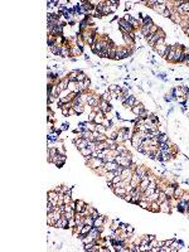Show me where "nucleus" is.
<instances>
[{
	"mask_svg": "<svg viewBox=\"0 0 189 252\" xmlns=\"http://www.w3.org/2000/svg\"><path fill=\"white\" fill-rule=\"evenodd\" d=\"M87 163H88V165H90V168H92L93 170L105 166V161L102 160V159H100V158H92V156H91V158L88 159Z\"/></svg>",
	"mask_w": 189,
	"mask_h": 252,
	"instance_id": "1",
	"label": "nucleus"
},
{
	"mask_svg": "<svg viewBox=\"0 0 189 252\" xmlns=\"http://www.w3.org/2000/svg\"><path fill=\"white\" fill-rule=\"evenodd\" d=\"M132 52L131 50H129V49L126 48H117V52H116V57L115 59H123V58H127L130 54H131Z\"/></svg>",
	"mask_w": 189,
	"mask_h": 252,
	"instance_id": "2",
	"label": "nucleus"
},
{
	"mask_svg": "<svg viewBox=\"0 0 189 252\" xmlns=\"http://www.w3.org/2000/svg\"><path fill=\"white\" fill-rule=\"evenodd\" d=\"M154 48L156 49V52L159 53V56H161V57H166V54L169 53V50H170V47L168 46V44H163V46H156V47H154Z\"/></svg>",
	"mask_w": 189,
	"mask_h": 252,
	"instance_id": "3",
	"label": "nucleus"
},
{
	"mask_svg": "<svg viewBox=\"0 0 189 252\" xmlns=\"http://www.w3.org/2000/svg\"><path fill=\"white\" fill-rule=\"evenodd\" d=\"M119 27H121V28H123V29L126 30L129 34L130 33H132L134 32V28H132V25L129 23V21H126L125 19H120L119 20Z\"/></svg>",
	"mask_w": 189,
	"mask_h": 252,
	"instance_id": "4",
	"label": "nucleus"
},
{
	"mask_svg": "<svg viewBox=\"0 0 189 252\" xmlns=\"http://www.w3.org/2000/svg\"><path fill=\"white\" fill-rule=\"evenodd\" d=\"M88 141H90V140H87V139L78 137V139H76V140H75V144H76V146H77L79 150H82V149H85V147L88 146Z\"/></svg>",
	"mask_w": 189,
	"mask_h": 252,
	"instance_id": "5",
	"label": "nucleus"
},
{
	"mask_svg": "<svg viewBox=\"0 0 189 252\" xmlns=\"http://www.w3.org/2000/svg\"><path fill=\"white\" fill-rule=\"evenodd\" d=\"M54 227H57V228H68L69 227V221L67 218H64V217H62L61 219L57 221Z\"/></svg>",
	"mask_w": 189,
	"mask_h": 252,
	"instance_id": "6",
	"label": "nucleus"
},
{
	"mask_svg": "<svg viewBox=\"0 0 189 252\" xmlns=\"http://www.w3.org/2000/svg\"><path fill=\"white\" fill-rule=\"evenodd\" d=\"M119 166H120V164L116 163V161H107V163H105V169L107 172H115Z\"/></svg>",
	"mask_w": 189,
	"mask_h": 252,
	"instance_id": "7",
	"label": "nucleus"
},
{
	"mask_svg": "<svg viewBox=\"0 0 189 252\" xmlns=\"http://www.w3.org/2000/svg\"><path fill=\"white\" fill-rule=\"evenodd\" d=\"M98 106H100V108L104 111L105 114H107V112H110L111 110H112V107H111V105L108 103V102H105V101H100V103H98Z\"/></svg>",
	"mask_w": 189,
	"mask_h": 252,
	"instance_id": "8",
	"label": "nucleus"
},
{
	"mask_svg": "<svg viewBox=\"0 0 189 252\" xmlns=\"http://www.w3.org/2000/svg\"><path fill=\"white\" fill-rule=\"evenodd\" d=\"M160 205V212H164V213H170V203H169V201L166 199V201H164L163 203L159 204Z\"/></svg>",
	"mask_w": 189,
	"mask_h": 252,
	"instance_id": "9",
	"label": "nucleus"
},
{
	"mask_svg": "<svg viewBox=\"0 0 189 252\" xmlns=\"http://www.w3.org/2000/svg\"><path fill=\"white\" fill-rule=\"evenodd\" d=\"M149 184H150V180H149V178H145V179H141V182H140V184H139V189L141 190L142 193L149 188Z\"/></svg>",
	"mask_w": 189,
	"mask_h": 252,
	"instance_id": "10",
	"label": "nucleus"
},
{
	"mask_svg": "<svg viewBox=\"0 0 189 252\" xmlns=\"http://www.w3.org/2000/svg\"><path fill=\"white\" fill-rule=\"evenodd\" d=\"M154 25V23H152V19H151L150 17H144L142 18V23H141V27H146V28H149L150 29L151 27Z\"/></svg>",
	"mask_w": 189,
	"mask_h": 252,
	"instance_id": "11",
	"label": "nucleus"
},
{
	"mask_svg": "<svg viewBox=\"0 0 189 252\" xmlns=\"http://www.w3.org/2000/svg\"><path fill=\"white\" fill-rule=\"evenodd\" d=\"M132 174H134V170H132L131 168H123L122 173H121V178H122V179L132 178Z\"/></svg>",
	"mask_w": 189,
	"mask_h": 252,
	"instance_id": "12",
	"label": "nucleus"
},
{
	"mask_svg": "<svg viewBox=\"0 0 189 252\" xmlns=\"http://www.w3.org/2000/svg\"><path fill=\"white\" fill-rule=\"evenodd\" d=\"M113 192H115L116 195H119L120 198H122L125 194L129 193V192H127V189H126V188H123V187H120V188H113Z\"/></svg>",
	"mask_w": 189,
	"mask_h": 252,
	"instance_id": "13",
	"label": "nucleus"
},
{
	"mask_svg": "<svg viewBox=\"0 0 189 252\" xmlns=\"http://www.w3.org/2000/svg\"><path fill=\"white\" fill-rule=\"evenodd\" d=\"M61 56L62 57H71V47L61 46Z\"/></svg>",
	"mask_w": 189,
	"mask_h": 252,
	"instance_id": "14",
	"label": "nucleus"
},
{
	"mask_svg": "<svg viewBox=\"0 0 189 252\" xmlns=\"http://www.w3.org/2000/svg\"><path fill=\"white\" fill-rule=\"evenodd\" d=\"M144 110H145V107H144V105H142V103H139V105H136V106H134L131 108V111L134 112V114H135V115H136V116H139V115L141 114Z\"/></svg>",
	"mask_w": 189,
	"mask_h": 252,
	"instance_id": "15",
	"label": "nucleus"
},
{
	"mask_svg": "<svg viewBox=\"0 0 189 252\" xmlns=\"http://www.w3.org/2000/svg\"><path fill=\"white\" fill-rule=\"evenodd\" d=\"M135 173L139 175L141 179H145V178H148V172H146L144 168H141V166H137V168H136V170H135Z\"/></svg>",
	"mask_w": 189,
	"mask_h": 252,
	"instance_id": "16",
	"label": "nucleus"
},
{
	"mask_svg": "<svg viewBox=\"0 0 189 252\" xmlns=\"http://www.w3.org/2000/svg\"><path fill=\"white\" fill-rule=\"evenodd\" d=\"M149 211L154 212V213L160 212V205H159V203H158L156 201H152V202L150 203V209H149Z\"/></svg>",
	"mask_w": 189,
	"mask_h": 252,
	"instance_id": "17",
	"label": "nucleus"
},
{
	"mask_svg": "<svg viewBox=\"0 0 189 252\" xmlns=\"http://www.w3.org/2000/svg\"><path fill=\"white\" fill-rule=\"evenodd\" d=\"M152 9L155 10L156 13H159V14H163V13L168 9V8H166V4H156Z\"/></svg>",
	"mask_w": 189,
	"mask_h": 252,
	"instance_id": "18",
	"label": "nucleus"
},
{
	"mask_svg": "<svg viewBox=\"0 0 189 252\" xmlns=\"http://www.w3.org/2000/svg\"><path fill=\"white\" fill-rule=\"evenodd\" d=\"M175 50H177V47H170V50L169 53L166 54V61H169V62H173L174 61V56H175Z\"/></svg>",
	"mask_w": 189,
	"mask_h": 252,
	"instance_id": "19",
	"label": "nucleus"
},
{
	"mask_svg": "<svg viewBox=\"0 0 189 252\" xmlns=\"http://www.w3.org/2000/svg\"><path fill=\"white\" fill-rule=\"evenodd\" d=\"M82 53V48H79L77 44L71 47V56H79Z\"/></svg>",
	"mask_w": 189,
	"mask_h": 252,
	"instance_id": "20",
	"label": "nucleus"
},
{
	"mask_svg": "<svg viewBox=\"0 0 189 252\" xmlns=\"http://www.w3.org/2000/svg\"><path fill=\"white\" fill-rule=\"evenodd\" d=\"M122 38H123L125 43H126L127 46H135V40H134L129 34H122Z\"/></svg>",
	"mask_w": 189,
	"mask_h": 252,
	"instance_id": "21",
	"label": "nucleus"
},
{
	"mask_svg": "<svg viewBox=\"0 0 189 252\" xmlns=\"http://www.w3.org/2000/svg\"><path fill=\"white\" fill-rule=\"evenodd\" d=\"M111 98H112V96H111V92L110 91H105L104 93H102V96H101V100L105 101V102H108V103H110Z\"/></svg>",
	"mask_w": 189,
	"mask_h": 252,
	"instance_id": "22",
	"label": "nucleus"
},
{
	"mask_svg": "<svg viewBox=\"0 0 189 252\" xmlns=\"http://www.w3.org/2000/svg\"><path fill=\"white\" fill-rule=\"evenodd\" d=\"M73 110L76 111V114H82V112L85 111V107H83V105H82L81 102H78V103H75V105H73Z\"/></svg>",
	"mask_w": 189,
	"mask_h": 252,
	"instance_id": "23",
	"label": "nucleus"
},
{
	"mask_svg": "<svg viewBox=\"0 0 189 252\" xmlns=\"http://www.w3.org/2000/svg\"><path fill=\"white\" fill-rule=\"evenodd\" d=\"M174 190H175V188H174V187H166L163 192L166 194V197H168V198H170V197H174Z\"/></svg>",
	"mask_w": 189,
	"mask_h": 252,
	"instance_id": "24",
	"label": "nucleus"
},
{
	"mask_svg": "<svg viewBox=\"0 0 189 252\" xmlns=\"http://www.w3.org/2000/svg\"><path fill=\"white\" fill-rule=\"evenodd\" d=\"M81 73V71H72L71 73H69V76H68V79L69 81H76L77 79V76ZM77 82V81H76Z\"/></svg>",
	"mask_w": 189,
	"mask_h": 252,
	"instance_id": "25",
	"label": "nucleus"
},
{
	"mask_svg": "<svg viewBox=\"0 0 189 252\" xmlns=\"http://www.w3.org/2000/svg\"><path fill=\"white\" fill-rule=\"evenodd\" d=\"M129 23H130V24H131V25H132V28H134V29H137L139 27L141 28V25H139V20H137V19H135V18H132V17H131V18H130V20H129Z\"/></svg>",
	"mask_w": 189,
	"mask_h": 252,
	"instance_id": "26",
	"label": "nucleus"
},
{
	"mask_svg": "<svg viewBox=\"0 0 189 252\" xmlns=\"http://www.w3.org/2000/svg\"><path fill=\"white\" fill-rule=\"evenodd\" d=\"M52 53L56 54V56H61V46H53V47H49Z\"/></svg>",
	"mask_w": 189,
	"mask_h": 252,
	"instance_id": "27",
	"label": "nucleus"
},
{
	"mask_svg": "<svg viewBox=\"0 0 189 252\" xmlns=\"http://www.w3.org/2000/svg\"><path fill=\"white\" fill-rule=\"evenodd\" d=\"M96 131H97L98 134H106V132H107V129H106L102 124H100V125L96 126Z\"/></svg>",
	"mask_w": 189,
	"mask_h": 252,
	"instance_id": "28",
	"label": "nucleus"
},
{
	"mask_svg": "<svg viewBox=\"0 0 189 252\" xmlns=\"http://www.w3.org/2000/svg\"><path fill=\"white\" fill-rule=\"evenodd\" d=\"M183 193H184V192H183L180 188L177 187V188H175V190H174V198H175V199H180V197L183 195Z\"/></svg>",
	"mask_w": 189,
	"mask_h": 252,
	"instance_id": "29",
	"label": "nucleus"
},
{
	"mask_svg": "<svg viewBox=\"0 0 189 252\" xmlns=\"http://www.w3.org/2000/svg\"><path fill=\"white\" fill-rule=\"evenodd\" d=\"M92 153H93V151H92L90 147H85V149L81 150V154H82L83 156H91L92 155Z\"/></svg>",
	"mask_w": 189,
	"mask_h": 252,
	"instance_id": "30",
	"label": "nucleus"
},
{
	"mask_svg": "<svg viewBox=\"0 0 189 252\" xmlns=\"http://www.w3.org/2000/svg\"><path fill=\"white\" fill-rule=\"evenodd\" d=\"M76 88H77V82H76V81H69V83H68V90L72 91V92H75Z\"/></svg>",
	"mask_w": 189,
	"mask_h": 252,
	"instance_id": "31",
	"label": "nucleus"
},
{
	"mask_svg": "<svg viewBox=\"0 0 189 252\" xmlns=\"http://www.w3.org/2000/svg\"><path fill=\"white\" fill-rule=\"evenodd\" d=\"M105 176H106V179H107V182H111L113 178L116 176V174H115V172H107L106 174H105Z\"/></svg>",
	"mask_w": 189,
	"mask_h": 252,
	"instance_id": "32",
	"label": "nucleus"
},
{
	"mask_svg": "<svg viewBox=\"0 0 189 252\" xmlns=\"http://www.w3.org/2000/svg\"><path fill=\"white\" fill-rule=\"evenodd\" d=\"M116 52H117V48H116V47H113V48L110 49V50H108V58L115 59V57H116Z\"/></svg>",
	"mask_w": 189,
	"mask_h": 252,
	"instance_id": "33",
	"label": "nucleus"
},
{
	"mask_svg": "<svg viewBox=\"0 0 189 252\" xmlns=\"http://www.w3.org/2000/svg\"><path fill=\"white\" fill-rule=\"evenodd\" d=\"M58 134H59V131H54V132H52V134L49 135L48 139H49L50 141H57V140H58Z\"/></svg>",
	"mask_w": 189,
	"mask_h": 252,
	"instance_id": "34",
	"label": "nucleus"
},
{
	"mask_svg": "<svg viewBox=\"0 0 189 252\" xmlns=\"http://www.w3.org/2000/svg\"><path fill=\"white\" fill-rule=\"evenodd\" d=\"M168 141H169V136L166 134H161L159 136V143H168Z\"/></svg>",
	"mask_w": 189,
	"mask_h": 252,
	"instance_id": "35",
	"label": "nucleus"
},
{
	"mask_svg": "<svg viewBox=\"0 0 189 252\" xmlns=\"http://www.w3.org/2000/svg\"><path fill=\"white\" fill-rule=\"evenodd\" d=\"M119 226H120V221H113V223H112V226H111V231L112 232H115L116 229H119Z\"/></svg>",
	"mask_w": 189,
	"mask_h": 252,
	"instance_id": "36",
	"label": "nucleus"
},
{
	"mask_svg": "<svg viewBox=\"0 0 189 252\" xmlns=\"http://www.w3.org/2000/svg\"><path fill=\"white\" fill-rule=\"evenodd\" d=\"M111 13V10H110V5H107V3H106V5L104 6V9H102V15H107V14H110Z\"/></svg>",
	"mask_w": 189,
	"mask_h": 252,
	"instance_id": "37",
	"label": "nucleus"
},
{
	"mask_svg": "<svg viewBox=\"0 0 189 252\" xmlns=\"http://www.w3.org/2000/svg\"><path fill=\"white\" fill-rule=\"evenodd\" d=\"M141 33H142V35L146 38V37L150 34V29H149V28H146V27H141Z\"/></svg>",
	"mask_w": 189,
	"mask_h": 252,
	"instance_id": "38",
	"label": "nucleus"
},
{
	"mask_svg": "<svg viewBox=\"0 0 189 252\" xmlns=\"http://www.w3.org/2000/svg\"><path fill=\"white\" fill-rule=\"evenodd\" d=\"M86 78H87V76H86L85 73H82V72H81V73L77 76V79H76V81H77V82H83Z\"/></svg>",
	"mask_w": 189,
	"mask_h": 252,
	"instance_id": "39",
	"label": "nucleus"
},
{
	"mask_svg": "<svg viewBox=\"0 0 189 252\" xmlns=\"http://www.w3.org/2000/svg\"><path fill=\"white\" fill-rule=\"evenodd\" d=\"M121 180H122V178H121V175H116V176L113 178V179H112V180H111V182H112V184L115 185V184H117V183H120ZM112 189H113V188H112Z\"/></svg>",
	"mask_w": 189,
	"mask_h": 252,
	"instance_id": "40",
	"label": "nucleus"
},
{
	"mask_svg": "<svg viewBox=\"0 0 189 252\" xmlns=\"http://www.w3.org/2000/svg\"><path fill=\"white\" fill-rule=\"evenodd\" d=\"M57 4H59V1L58 0H54V1H47V5L49 8H54Z\"/></svg>",
	"mask_w": 189,
	"mask_h": 252,
	"instance_id": "41",
	"label": "nucleus"
},
{
	"mask_svg": "<svg viewBox=\"0 0 189 252\" xmlns=\"http://www.w3.org/2000/svg\"><path fill=\"white\" fill-rule=\"evenodd\" d=\"M139 117H141V118H144V120H145L146 117H149V111H146V110H144V111H142L141 114L139 115Z\"/></svg>",
	"mask_w": 189,
	"mask_h": 252,
	"instance_id": "42",
	"label": "nucleus"
},
{
	"mask_svg": "<svg viewBox=\"0 0 189 252\" xmlns=\"http://www.w3.org/2000/svg\"><path fill=\"white\" fill-rule=\"evenodd\" d=\"M158 30H159V27L154 24V25H152V27L150 28V34H155V33H156Z\"/></svg>",
	"mask_w": 189,
	"mask_h": 252,
	"instance_id": "43",
	"label": "nucleus"
},
{
	"mask_svg": "<svg viewBox=\"0 0 189 252\" xmlns=\"http://www.w3.org/2000/svg\"><path fill=\"white\" fill-rule=\"evenodd\" d=\"M126 232H127V234L131 237L132 233H134V227H131V226H127V227H126Z\"/></svg>",
	"mask_w": 189,
	"mask_h": 252,
	"instance_id": "44",
	"label": "nucleus"
},
{
	"mask_svg": "<svg viewBox=\"0 0 189 252\" xmlns=\"http://www.w3.org/2000/svg\"><path fill=\"white\" fill-rule=\"evenodd\" d=\"M180 199H183V201H187V202H189V193H183V195L180 197Z\"/></svg>",
	"mask_w": 189,
	"mask_h": 252,
	"instance_id": "45",
	"label": "nucleus"
},
{
	"mask_svg": "<svg viewBox=\"0 0 189 252\" xmlns=\"http://www.w3.org/2000/svg\"><path fill=\"white\" fill-rule=\"evenodd\" d=\"M94 117H96V112H94V111H93V112H91V114H90V117H88V121H91V122H93V121H94Z\"/></svg>",
	"mask_w": 189,
	"mask_h": 252,
	"instance_id": "46",
	"label": "nucleus"
},
{
	"mask_svg": "<svg viewBox=\"0 0 189 252\" xmlns=\"http://www.w3.org/2000/svg\"><path fill=\"white\" fill-rule=\"evenodd\" d=\"M163 44H166V43H165V38H160V39H159V40H158V43L155 44V47H156V46H163Z\"/></svg>",
	"mask_w": 189,
	"mask_h": 252,
	"instance_id": "47",
	"label": "nucleus"
},
{
	"mask_svg": "<svg viewBox=\"0 0 189 252\" xmlns=\"http://www.w3.org/2000/svg\"><path fill=\"white\" fill-rule=\"evenodd\" d=\"M161 15H163V17H165V18H168V17L170 18V17H171V13H170V10L166 9L164 13H163V14H161Z\"/></svg>",
	"mask_w": 189,
	"mask_h": 252,
	"instance_id": "48",
	"label": "nucleus"
},
{
	"mask_svg": "<svg viewBox=\"0 0 189 252\" xmlns=\"http://www.w3.org/2000/svg\"><path fill=\"white\" fill-rule=\"evenodd\" d=\"M131 8H132V3H131V1H126V4H125V9L129 10V9H131Z\"/></svg>",
	"mask_w": 189,
	"mask_h": 252,
	"instance_id": "49",
	"label": "nucleus"
},
{
	"mask_svg": "<svg viewBox=\"0 0 189 252\" xmlns=\"http://www.w3.org/2000/svg\"><path fill=\"white\" fill-rule=\"evenodd\" d=\"M144 237H145V238L149 241V243H150L152 240H155V236H154V234H150V236H144Z\"/></svg>",
	"mask_w": 189,
	"mask_h": 252,
	"instance_id": "50",
	"label": "nucleus"
},
{
	"mask_svg": "<svg viewBox=\"0 0 189 252\" xmlns=\"http://www.w3.org/2000/svg\"><path fill=\"white\" fill-rule=\"evenodd\" d=\"M90 83H91V81H90V79H88V78H86L85 81H83V85H85L86 90H87V88L90 87Z\"/></svg>",
	"mask_w": 189,
	"mask_h": 252,
	"instance_id": "51",
	"label": "nucleus"
},
{
	"mask_svg": "<svg viewBox=\"0 0 189 252\" xmlns=\"http://www.w3.org/2000/svg\"><path fill=\"white\" fill-rule=\"evenodd\" d=\"M69 110H71V108H62V114H63L64 116L69 115Z\"/></svg>",
	"mask_w": 189,
	"mask_h": 252,
	"instance_id": "52",
	"label": "nucleus"
},
{
	"mask_svg": "<svg viewBox=\"0 0 189 252\" xmlns=\"http://www.w3.org/2000/svg\"><path fill=\"white\" fill-rule=\"evenodd\" d=\"M150 246H151V248H152V247H158V241H156V240H152V241L150 242Z\"/></svg>",
	"mask_w": 189,
	"mask_h": 252,
	"instance_id": "53",
	"label": "nucleus"
},
{
	"mask_svg": "<svg viewBox=\"0 0 189 252\" xmlns=\"http://www.w3.org/2000/svg\"><path fill=\"white\" fill-rule=\"evenodd\" d=\"M164 242H165V244H164V246H168V247H170V246H171V243L174 242V240H168V241H164Z\"/></svg>",
	"mask_w": 189,
	"mask_h": 252,
	"instance_id": "54",
	"label": "nucleus"
},
{
	"mask_svg": "<svg viewBox=\"0 0 189 252\" xmlns=\"http://www.w3.org/2000/svg\"><path fill=\"white\" fill-rule=\"evenodd\" d=\"M67 129H68V125H67V124H63V125L61 126V129H59V130H61V131H63V130H67Z\"/></svg>",
	"mask_w": 189,
	"mask_h": 252,
	"instance_id": "55",
	"label": "nucleus"
},
{
	"mask_svg": "<svg viewBox=\"0 0 189 252\" xmlns=\"http://www.w3.org/2000/svg\"><path fill=\"white\" fill-rule=\"evenodd\" d=\"M164 244H165V242H159V241H158V247H163Z\"/></svg>",
	"mask_w": 189,
	"mask_h": 252,
	"instance_id": "56",
	"label": "nucleus"
},
{
	"mask_svg": "<svg viewBox=\"0 0 189 252\" xmlns=\"http://www.w3.org/2000/svg\"><path fill=\"white\" fill-rule=\"evenodd\" d=\"M184 32H185V33H187V34L189 35V28H185V29H184Z\"/></svg>",
	"mask_w": 189,
	"mask_h": 252,
	"instance_id": "57",
	"label": "nucleus"
},
{
	"mask_svg": "<svg viewBox=\"0 0 189 252\" xmlns=\"http://www.w3.org/2000/svg\"><path fill=\"white\" fill-rule=\"evenodd\" d=\"M188 98H189V97H188Z\"/></svg>",
	"mask_w": 189,
	"mask_h": 252,
	"instance_id": "58",
	"label": "nucleus"
}]
</instances>
